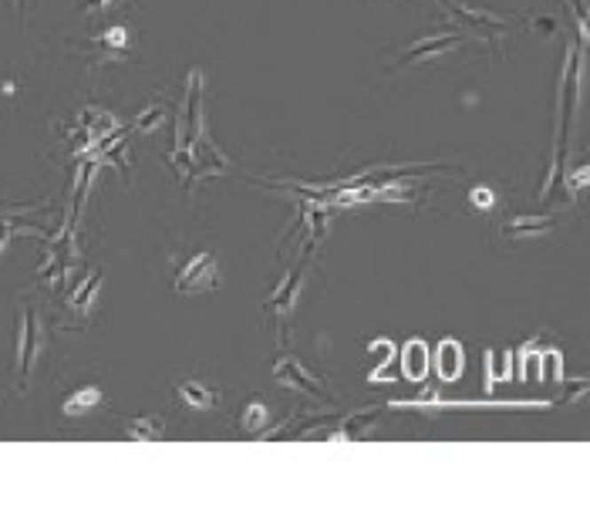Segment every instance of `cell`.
<instances>
[{
	"instance_id": "obj_6",
	"label": "cell",
	"mask_w": 590,
	"mask_h": 506,
	"mask_svg": "<svg viewBox=\"0 0 590 506\" xmlns=\"http://www.w3.org/2000/svg\"><path fill=\"white\" fill-rule=\"evenodd\" d=\"M442 7H445L462 28H472V31H479V34H503L506 28H509V20H503V17L469 11V7H462V4H455V0H442Z\"/></svg>"
},
{
	"instance_id": "obj_3",
	"label": "cell",
	"mask_w": 590,
	"mask_h": 506,
	"mask_svg": "<svg viewBox=\"0 0 590 506\" xmlns=\"http://www.w3.org/2000/svg\"><path fill=\"white\" fill-rule=\"evenodd\" d=\"M200 99H202V75L193 71V75H189V99H185V108H183V125H179V146H183V149H189L193 142L202 138Z\"/></svg>"
},
{
	"instance_id": "obj_16",
	"label": "cell",
	"mask_w": 590,
	"mask_h": 506,
	"mask_svg": "<svg viewBox=\"0 0 590 506\" xmlns=\"http://www.w3.org/2000/svg\"><path fill=\"white\" fill-rule=\"evenodd\" d=\"M98 287H101V270H91L88 273V281H84V287H78V294L71 297V307L75 311H88L91 307V301H95V294H98Z\"/></svg>"
},
{
	"instance_id": "obj_11",
	"label": "cell",
	"mask_w": 590,
	"mask_h": 506,
	"mask_svg": "<svg viewBox=\"0 0 590 506\" xmlns=\"http://www.w3.org/2000/svg\"><path fill=\"white\" fill-rule=\"evenodd\" d=\"M429 365H432V358H429V352H425V344H421V341H412L402 354L405 375H408L412 382H421V378H425V371H429Z\"/></svg>"
},
{
	"instance_id": "obj_5",
	"label": "cell",
	"mask_w": 590,
	"mask_h": 506,
	"mask_svg": "<svg viewBox=\"0 0 590 506\" xmlns=\"http://www.w3.org/2000/svg\"><path fill=\"white\" fill-rule=\"evenodd\" d=\"M273 378H277L280 385L297 388V391H303V395H311V399H320V395H324L320 385L307 375V368H303L297 358H280V361L273 365Z\"/></svg>"
},
{
	"instance_id": "obj_12",
	"label": "cell",
	"mask_w": 590,
	"mask_h": 506,
	"mask_svg": "<svg viewBox=\"0 0 590 506\" xmlns=\"http://www.w3.org/2000/svg\"><path fill=\"white\" fill-rule=\"evenodd\" d=\"M82 122H84V135L95 138V142H101L108 132H115V118L108 115V112H101V108H88L82 115Z\"/></svg>"
},
{
	"instance_id": "obj_18",
	"label": "cell",
	"mask_w": 590,
	"mask_h": 506,
	"mask_svg": "<svg viewBox=\"0 0 590 506\" xmlns=\"http://www.w3.org/2000/svg\"><path fill=\"white\" fill-rule=\"evenodd\" d=\"M267 422H270L267 405H264V402H250V405H247V412H243V429H247V432H260Z\"/></svg>"
},
{
	"instance_id": "obj_2",
	"label": "cell",
	"mask_w": 590,
	"mask_h": 506,
	"mask_svg": "<svg viewBox=\"0 0 590 506\" xmlns=\"http://www.w3.org/2000/svg\"><path fill=\"white\" fill-rule=\"evenodd\" d=\"M216 284H219L216 253H200V257L176 277V290H179V294H200V290H213Z\"/></svg>"
},
{
	"instance_id": "obj_17",
	"label": "cell",
	"mask_w": 590,
	"mask_h": 506,
	"mask_svg": "<svg viewBox=\"0 0 590 506\" xmlns=\"http://www.w3.org/2000/svg\"><path fill=\"white\" fill-rule=\"evenodd\" d=\"M166 112H169L166 105H149V108L132 122V132H152V129H159Z\"/></svg>"
},
{
	"instance_id": "obj_1",
	"label": "cell",
	"mask_w": 590,
	"mask_h": 506,
	"mask_svg": "<svg viewBox=\"0 0 590 506\" xmlns=\"http://www.w3.org/2000/svg\"><path fill=\"white\" fill-rule=\"evenodd\" d=\"M41 348H44V328L37 320V311H28L20 318V341H17V378H20V388L31 385V375Z\"/></svg>"
},
{
	"instance_id": "obj_22",
	"label": "cell",
	"mask_w": 590,
	"mask_h": 506,
	"mask_svg": "<svg viewBox=\"0 0 590 506\" xmlns=\"http://www.w3.org/2000/svg\"><path fill=\"white\" fill-rule=\"evenodd\" d=\"M112 0H84V11H101V7H108Z\"/></svg>"
},
{
	"instance_id": "obj_13",
	"label": "cell",
	"mask_w": 590,
	"mask_h": 506,
	"mask_svg": "<svg viewBox=\"0 0 590 506\" xmlns=\"http://www.w3.org/2000/svg\"><path fill=\"white\" fill-rule=\"evenodd\" d=\"M125 436L138 439V442H155V439L166 436V425L155 419V415H146V419H135L125 425Z\"/></svg>"
},
{
	"instance_id": "obj_10",
	"label": "cell",
	"mask_w": 590,
	"mask_h": 506,
	"mask_svg": "<svg viewBox=\"0 0 590 506\" xmlns=\"http://www.w3.org/2000/svg\"><path fill=\"white\" fill-rule=\"evenodd\" d=\"M101 399H105V395H101L98 385H84L67 395L65 405H61V412H65V415H88L95 405H101Z\"/></svg>"
},
{
	"instance_id": "obj_23",
	"label": "cell",
	"mask_w": 590,
	"mask_h": 506,
	"mask_svg": "<svg viewBox=\"0 0 590 506\" xmlns=\"http://www.w3.org/2000/svg\"><path fill=\"white\" fill-rule=\"evenodd\" d=\"M11 4L17 7V14H24V0H11Z\"/></svg>"
},
{
	"instance_id": "obj_4",
	"label": "cell",
	"mask_w": 590,
	"mask_h": 506,
	"mask_svg": "<svg viewBox=\"0 0 590 506\" xmlns=\"http://www.w3.org/2000/svg\"><path fill=\"white\" fill-rule=\"evenodd\" d=\"M459 44H462V34H452V31L436 34V37H425V41H419V44H412V48L405 51L398 67L425 61V58H438V54H449V51H455Z\"/></svg>"
},
{
	"instance_id": "obj_14",
	"label": "cell",
	"mask_w": 590,
	"mask_h": 506,
	"mask_svg": "<svg viewBox=\"0 0 590 506\" xmlns=\"http://www.w3.org/2000/svg\"><path fill=\"white\" fill-rule=\"evenodd\" d=\"M436 368H438V378H445V382H452L455 375L462 371V354L455 348L452 341H445L436 354Z\"/></svg>"
},
{
	"instance_id": "obj_20",
	"label": "cell",
	"mask_w": 590,
	"mask_h": 506,
	"mask_svg": "<svg viewBox=\"0 0 590 506\" xmlns=\"http://www.w3.org/2000/svg\"><path fill=\"white\" fill-rule=\"evenodd\" d=\"M14 233V223H11V217L0 210V250H4V243H7V236Z\"/></svg>"
},
{
	"instance_id": "obj_21",
	"label": "cell",
	"mask_w": 590,
	"mask_h": 506,
	"mask_svg": "<svg viewBox=\"0 0 590 506\" xmlns=\"http://www.w3.org/2000/svg\"><path fill=\"white\" fill-rule=\"evenodd\" d=\"M472 200H476V206H489V202H492V196H489L486 186H479V189L472 193Z\"/></svg>"
},
{
	"instance_id": "obj_15",
	"label": "cell",
	"mask_w": 590,
	"mask_h": 506,
	"mask_svg": "<svg viewBox=\"0 0 590 506\" xmlns=\"http://www.w3.org/2000/svg\"><path fill=\"white\" fill-rule=\"evenodd\" d=\"M378 419H382V408H371V412H358V415H351V419L341 425V436H337V439H358V436H365V432H368V429H371V425H374Z\"/></svg>"
},
{
	"instance_id": "obj_9",
	"label": "cell",
	"mask_w": 590,
	"mask_h": 506,
	"mask_svg": "<svg viewBox=\"0 0 590 506\" xmlns=\"http://www.w3.org/2000/svg\"><path fill=\"white\" fill-rule=\"evenodd\" d=\"M301 277H303V264L297 270H290V277L277 287V294L267 301V311L273 314V318H284L287 311L294 307V294H297V287H301Z\"/></svg>"
},
{
	"instance_id": "obj_7",
	"label": "cell",
	"mask_w": 590,
	"mask_h": 506,
	"mask_svg": "<svg viewBox=\"0 0 590 506\" xmlns=\"http://www.w3.org/2000/svg\"><path fill=\"white\" fill-rule=\"evenodd\" d=\"M176 391H179V399H183L189 408H200V412H206V408H213L216 405V391L209 385H202V382H196V378H179L176 382Z\"/></svg>"
},
{
	"instance_id": "obj_8",
	"label": "cell",
	"mask_w": 590,
	"mask_h": 506,
	"mask_svg": "<svg viewBox=\"0 0 590 506\" xmlns=\"http://www.w3.org/2000/svg\"><path fill=\"white\" fill-rule=\"evenodd\" d=\"M556 226V219L554 217H516V219H509L503 226V236H513V240H530V236H543V233H550Z\"/></svg>"
},
{
	"instance_id": "obj_19",
	"label": "cell",
	"mask_w": 590,
	"mask_h": 506,
	"mask_svg": "<svg viewBox=\"0 0 590 506\" xmlns=\"http://www.w3.org/2000/svg\"><path fill=\"white\" fill-rule=\"evenodd\" d=\"M101 41H105V44H108V48L122 51V48H125V28H112V31L105 34V37H101Z\"/></svg>"
}]
</instances>
